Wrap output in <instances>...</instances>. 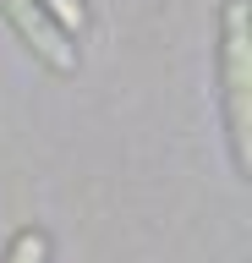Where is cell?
Instances as JSON below:
<instances>
[{"label":"cell","mask_w":252,"mask_h":263,"mask_svg":"<svg viewBox=\"0 0 252 263\" xmlns=\"http://www.w3.org/2000/svg\"><path fill=\"white\" fill-rule=\"evenodd\" d=\"M219 104H225L236 170L252 176V6L247 0L219 6Z\"/></svg>","instance_id":"obj_1"},{"label":"cell","mask_w":252,"mask_h":263,"mask_svg":"<svg viewBox=\"0 0 252 263\" xmlns=\"http://www.w3.org/2000/svg\"><path fill=\"white\" fill-rule=\"evenodd\" d=\"M0 16L11 22V33H17V39L33 49L50 71H61V77L77 71V44H71V33L61 28L38 0H0Z\"/></svg>","instance_id":"obj_2"},{"label":"cell","mask_w":252,"mask_h":263,"mask_svg":"<svg viewBox=\"0 0 252 263\" xmlns=\"http://www.w3.org/2000/svg\"><path fill=\"white\" fill-rule=\"evenodd\" d=\"M0 263H50V236H44L38 225H22L17 236H11V247H6Z\"/></svg>","instance_id":"obj_3"},{"label":"cell","mask_w":252,"mask_h":263,"mask_svg":"<svg viewBox=\"0 0 252 263\" xmlns=\"http://www.w3.org/2000/svg\"><path fill=\"white\" fill-rule=\"evenodd\" d=\"M38 6H44V11H50L55 22H61V28L71 33V39H77V33L88 28V0H38Z\"/></svg>","instance_id":"obj_4"}]
</instances>
